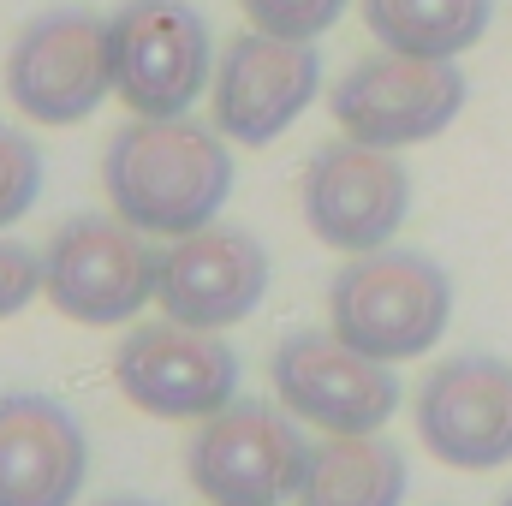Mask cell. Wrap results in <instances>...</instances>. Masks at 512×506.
I'll use <instances>...</instances> for the list:
<instances>
[{
  "mask_svg": "<svg viewBox=\"0 0 512 506\" xmlns=\"http://www.w3.org/2000/svg\"><path fill=\"white\" fill-rule=\"evenodd\" d=\"M370 36L393 54H423V60H459L465 48L483 42L495 0H358Z\"/></svg>",
  "mask_w": 512,
  "mask_h": 506,
  "instance_id": "obj_16",
  "label": "cell"
},
{
  "mask_svg": "<svg viewBox=\"0 0 512 506\" xmlns=\"http://www.w3.org/2000/svg\"><path fill=\"white\" fill-rule=\"evenodd\" d=\"M114 387L143 417L203 423L239 399V352L215 328H185L173 316L137 322L114 352Z\"/></svg>",
  "mask_w": 512,
  "mask_h": 506,
  "instance_id": "obj_8",
  "label": "cell"
},
{
  "mask_svg": "<svg viewBox=\"0 0 512 506\" xmlns=\"http://www.w3.org/2000/svg\"><path fill=\"white\" fill-rule=\"evenodd\" d=\"M453 322V280L423 251H364L328 280V328L376 364L423 358Z\"/></svg>",
  "mask_w": 512,
  "mask_h": 506,
  "instance_id": "obj_2",
  "label": "cell"
},
{
  "mask_svg": "<svg viewBox=\"0 0 512 506\" xmlns=\"http://www.w3.org/2000/svg\"><path fill=\"white\" fill-rule=\"evenodd\" d=\"M239 6H245L251 30H262V36L316 42L322 30H334V24H340V12H346L352 0H239Z\"/></svg>",
  "mask_w": 512,
  "mask_h": 506,
  "instance_id": "obj_18",
  "label": "cell"
},
{
  "mask_svg": "<svg viewBox=\"0 0 512 506\" xmlns=\"http://www.w3.org/2000/svg\"><path fill=\"white\" fill-rule=\"evenodd\" d=\"M42 197V149L24 131L0 126V233L18 227Z\"/></svg>",
  "mask_w": 512,
  "mask_h": 506,
  "instance_id": "obj_17",
  "label": "cell"
},
{
  "mask_svg": "<svg viewBox=\"0 0 512 506\" xmlns=\"http://www.w3.org/2000/svg\"><path fill=\"white\" fill-rule=\"evenodd\" d=\"M102 506H155V501H137V495H120V501H102Z\"/></svg>",
  "mask_w": 512,
  "mask_h": 506,
  "instance_id": "obj_20",
  "label": "cell"
},
{
  "mask_svg": "<svg viewBox=\"0 0 512 506\" xmlns=\"http://www.w3.org/2000/svg\"><path fill=\"white\" fill-rule=\"evenodd\" d=\"M268 292V251L245 227L209 221L185 239L161 245V268H155V304L185 322V328H233L245 322Z\"/></svg>",
  "mask_w": 512,
  "mask_h": 506,
  "instance_id": "obj_13",
  "label": "cell"
},
{
  "mask_svg": "<svg viewBox=\"0 0 512 506\" xmlns=\"http://www.w3.org/2000/svg\"><path fill=\"white\" fill-rule=\"evenodd\" d=\"M411 489L399 447L382 435H322L310 447L298 506H399Z\"/></svg>",
  "mask_w": 512,
  "mask_h": 506,
  "instance_id": "obj_15",
  "label": "cell"
},
{
  "mask_svg": "<svg viewBox=\"0 0 512 506\" xmlns=\"http://www.w3.org/2000/svg\"><path fill=\"white\" fill-rule=\"evenodd\" d=\"M161 251L120 215H72L42 251V298L84 328H126L155 298Z\"/></svg>",
  "mask_w": 512,
  "mask_h": 506,
  "instance_id": "obj_4",
  "label": "cell"
},
{
  "mask_svg": "<svg viewBox=\"0 0 512 506\" xmlns=\"http://www.w3.org/2000/svg\"><path fill=\"white\" fill-rule=\"evenodd\" d=\"M108 60L114 96L131 108V120L191 114V102L215 78L209 24L185 0H126L108 18Z\"/></svg>",
  "mask_w": 512,
  "mask_h": 506,
  "instance_id": "obj_6",
  "label": "cell"
},
{
  "mask_svg": "<svg viewBox=\"0 0 512 506\" xmlns=\"http://www.w3.org/2000/svg\"><path fill=\"white\" fill-rule=\"evenodd\" d=\"M465 72L459 60H423V54H370L358 60L334 96H328V114L334 126L358 143H376V149H411V143H429L465 114Z\"/></svg>",
  "mask_w": 512,
  "mask_h": 506,
  "instance_id": "obj_7",
  "label": "cell"
},
{
  "mask_svg": "<svg viewBox=\"0 0 512 506\" xmlns=\"http://www.w3.org/2000/svg\"><path fill=\"white\" fill-rule=\"evenodd\" d=\"M6 96L36 126H78L114 96L108 18L90 6L36 12L6 48Z\"/></svg>",
  "mask_w": 512,
  "mask_h": 506,
  "instance_id": "obj_5",
  "label": "cell"
},
{
  "mask_svg": "<svg viewBox=\"0 0 512 506\" xmlns=\"http://www.w3.org/2000/svg\"><path fill=\"white\" fill-rule=\"evenodd\" d=\"M84 477V423L48 393H0V506H78Z\"/></svg>",
  "mask_w": 512,
  "mask_h": 506,
  "instance_id": "obj_14",
  "label": "cell"
},
{
  "mask_svg": "<svg viewBox=\"0 0 512 506\" xmlns=\"http://www.w3.org/2000/svg\"><path fill=\"white\" fill-rule=\"evenodd\" d=\"M501 506H512V495H507V501H501Z\"/></svg>",
  "mask_w": 512,
  "mask_h": 506,
  "instance_id": "obj_21",
  "label": "cell"
},
{
  "mask_svg": "<svg viewBox=\"0 0 512 506\" xmlns=\"http://www.w3.org/2000/svg\"><path fill=\"white\" fill-rule=\"evenodd\" d=\"M322 90V54L316 42H286V36H262L245 30L221 48L209 96H215V131L262 149L292 126Z\"/></svg>",
  "mask_w": 512,
  "mask_h": 506,
  "instance_id": "obj_11",
  "label": "cell"
},
{
  "mask_svg": "<svg viewBox=\"0 0 512 506\" xmlns=\"http://www.w3.org/2000/svg\"><path fill=\"white\" fill-rule=\"evenodd\" d=\"M42 292V256L18 239H0V322L18 316Z\"/></svg>",
  "mask_w": 512,
  "mask_h": 506,
  "instance_id": "obj_19",
  "label": "cell"
},
{
  "mask_svg": "<svg viewBox=\"0 0 512 506\" xmlns=\"http://www.w3.org/2000/svg\"><path fill=\"white\" fill-rule=\"evenodd\" d=\"M102 185L114 215L149 239H185L221 215L233 197V149L227 137L191 114L131 120L102 155Z\"/></svg>",
  "mask_w": 512,
  "mask_h": 506,
  "instance_id": "obj_1",
  "label": "cell"
},
{
  "mask_svg": "<svg viewBox=\"0 0 512 506\" xmlns=\"http://www.w3.org/2000/svg\"><path fill=\"white\" fill-rule=\"evenodd\" d=\"M310 441L286 405L233 399L197 423L185 447L191 489L209 506H286L304 483Z\"/></svg>",
  "mask_w": 512,
  "mask_h": 506,
  "instance_id": "obj_3",
  "label": "cell"
},
{
  "mask_svg": "<svg viewBox=\"0 0 512 506\" xmlns=\"http://www.w3.org/2000/svg\"><path fill=\"white\" fill-rule=\"evenodd\" d=\"M268 381L280 405L298 423H316L322 435H382V423L399 411V376L393 364L364 358L334 328H298L274 346Z\"/></svg>",
  "mask_w": 512,
  "mask_h": 506,
  "instance_id": "obj_9",
  "label": "cell"
},
{
  "mask_svg": "<svg viewBox=\"0 0 512 506\" xmlns=\"http://www.w3.org/2000/svg\"><path fill=\"white\" fill-rule=\"evenodd\" d=\"M411 215V173L399 149L334 137L304 167V221L328 251L364 256L393 245Z\"/></svg>",
  "mask_w": 512,
  "mask_h": 506,
  "instance_id": "obj_10",
  "label": "cell"
},
{
  "mask_svg": "<svg viewBox=\"0 0 512 506\" xmlns=\"http://www.w3.org/2000/svg\"><path fill=\"white\" fill-rule=\"evenodd\" d=\"M417 435L447 471L512 465V364L489 352L435 364L417 387Z\"/></svg>",
  "mask_w": 512,
  "mask_h": 506,
  "instance_id": "obj_12",
  "label": "cell"
}]
</instances>
